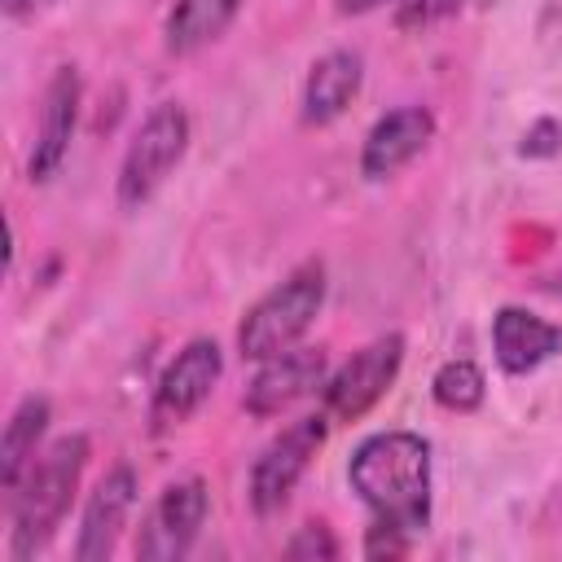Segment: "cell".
<instances>
[{
    "instance_id": "cell-1",
    "label": "cell",
    "mask_w": 562,
    "mask_h": 562,
    "mask_svg": "<svg viewBox=\"0 0 562 562\" xmlns=\"http://www.w3.org/2000/svg\"><path fill=\"white\" fill-rule=\"evenodd\" d=\"M351 492L378 522L417 536L430 522V443L413 430L369 435L347 465Z\"/></svg>"
},
{
    "instance_id": "cell-2",
    "label": "cell",
    "mask_w": 562,
    "mask_h": 562,
    "mask_svg": "<svg viewBox=\"0 0 562 562\" xmlns=\"http://www.w3.org/2000/svg\"><path fill=\"white\" fill-rule=\"evenodd\" d=\"M88 465V435H61L35 452L26 474L13 483V558L40 553L61 527Z\"/></svg>"
},
{
    "instance_id": "cell-3",
    "label": "cell",
    "mask_w": 562,
    "mask_h": 562,
    "mask_svg": "<svg viewBox=\"0 0 562 562\" xmlns=\"http://www.w3.org/2000/svg\"><path fill=\"white\" fill-rule=\"evenodd\" d=\"M321 303H325V268L316 259H307L285 281H277L259 303L246 307V316L237 325L241 360H268L277 351L299 347V338L312 329Z\"/></svg>"
},
{
    "instance_id": "cell-4",
    "label": "cell",
    "mask_w": 562,
    "mask_h": 562,
    "mask_svg": "<svg viewBox=\"0 0 562 562\" xmlns=\"http://www.w3.org/2000/svg\"><path fill=\"white\" fill-rule=\"evenodd\" d=\"M184 149H189L184 105L180 101H158L127 140V154H123V167H119V206L140 211L162 189V180L180 167Z\"/></svg>"
},
{
    "instance_id": "cell-5",
    "label": "cell",
    "mask_w": 562,
    "mask_h": 562,
    "mask_svg": "<svg viewBox=\"0 0 562 562\" xmlns=\"http://www.w3.org/2000/svg\"><path fill=\"white\" fill-rule=\"evenodd\" d=\"M325 426H329V413H307L299 422H290L250 465V505L255 514H277L290 492L299 487V479L307 474L312 457L321 452L325 443Z\"/></svg>"
},
{
    "instance_id": "cell-6",
    "label": "cell",
    "mask_w": 562,
    "mask_h": 562,
    "mask_svg": "<svg viewBox=\"0 0 562 562\" xmlns=\"http://www.w3.org/2000/svg\"><path fill=\"white\" fill-rule=\"evenodd\" d=\"M404 364V338L400 334H382L373 342H364L360 351H351V360H342L329 378H325V413L334 422H360L400 378Z\"/></svg>"
},
{
    "instance_id": "cell-7",
    "label": "cell",
    "mask_w": 562,
    "mask_h": 562,
    "mask_svg": "<svg viewBox=\"0 0 562 562\" xmlns=\"http://www.w3.org/2000/svg\"><path fill=\"white\" fill-rule=\"evenodd\" d=\"M224 373V356H220V342L215 338H193L176 351V360L162 369L158 386H154V404H149V426L154 435L162 430H176L184 426L202 404L206 395L215 391Z\"/></svg>"
},
{
    "instance_id": "cell-8",
    "label": "cell",
    "mask_w": 562,
    "mask_h": 562,
    "mask_svg": "<svg viewBox=\"0 0 562 562\" xmlns=\"http://www.w3.org/2000/svg\"><path fill=\"white\" fill-rule=\"evenodd\" d=\"M206 509H211V492L206 483L193 474V479H176L158 492V501L149 505L140 531H136V558L145 562H176L193 549L202 522H206Z\"/></svg>"
},
{
    "instance_id": "cell-9",
    "label": "cell",
    "mask_w": 562,
    "mask_h": 562,
    "mask_svg": "<svg viewBox=\"0 0 562 562\" xmlns=\"http://www.w3.org/2000/svg\"><path fill=\"white\" fill-rule=\"evenodd\" d=\"M325 351L321 347H290L268 360H259L255 378L246 382V413L250 417H281L299 400H307L316 386H325Z\"/></svg>"
},
{
    "instance_id": "cell-10",
    "label": "cell",
    "mask_w": 562,
    "mask_h": 562,
    "mask_svg": "<svg viewBox=\"0 0 562 562\" xmlns=\"http://www.w3.org/2000/svg\"><path fill=\"white\" fill-rule=\"evenodd\" d=\"M75 123H79V70L57 66L48 88H44L40 127H35V145H31V162H26V176L35 184H44L61 171L70 140H75Z\"/></svg>"
},
{
    "instance_id": "cell-11",
    "label": "cell",
    "mask_w": 562,
    "mask_h": 562,
    "mask_svg": "<svg viewBox=\"0 0 562 562\" xmlns=\"http://www.w3.org/2000/svg\"><path fill=\"white\" fill-rule=\"evenodd\" d=\"M435 136V114L426 105H400L391 114H382L364 145H360V176L364 180H386L395 171H404Z\"/></svg>"
},
{
    "instance_id": "cell-12",
    "label": "cell",
    "mask_w": 562,
    "mask_h": 562,
    "mask_svg": "<svg viewBox=\"0 0 562 562\" xmlns=\"http://www.w3.org/2000/svg\"><path fill=\"white\" fill-rule=\"evenodd\" d=\"M136 505V474L132 465H114L105 470V479L92 487L83 518H79V536H75V558L79 562H105L127 527V514Z\"/></svg>"
},
{
    "instance_id": "cell-13",
    "label": "cell",
    "mask_w": 562,
    "mask_h": 562,
    "mask_svg": "<svg viewBox=\"0 0 562 562\" xmlns=\"http://www.w3.org/2000/svg\"><path fill=\"white\" fill-rule=\"evenodd\" d=\"M492 351L505 373H531L562 351V329L527 307H501L492 316Z\"/></svg>"
},
{
    "instance_id": "cell-14",
    "label": "cell",
    "mask_w": 562,
    "mask_h": 562,
    "mask_svg": "<svg viewBox=\"0 0 562 562\" xmlns=\"http://www.w3.org/2000/svg\"><path fill=\"white\" fill-rule=\"evenodd\" d=\"M360 79H364L360 53L334 48V53L316 57L312 70H307V83H303V123L325 127V123H334L338 114H347V105H351L356 92H360Z\"/></svg>"
},
{
    "instance_id": "cell-15",
    "label": "cell",
    "mask_w": 562,
    "mask_h": 562,
    "mask_svg": "<svg viewBox=\"0 0 562 562\" xmlns=\"http://www.w3.org/2000/svg\"><path fill=\"white\" fill-rule=\"evenodd\" d=\"M241 0H176L171 13H167V53L184 57V53H198L206 44H215L228 22L237 18Z\"/></svg>"
},
{
    "instance_id": "cell-16",
    "label": "cell",
    "mask_w": 562,
    "mask_h": 562,
    "mask_svg": "<svg viewBox=\"0 0 562 562\" xmlns=\"http://www.w3.org/2000/svg\"><path fill=\"white\" fill-rule=\"evenodd\" d=\"M48 417H53V408H48L44 395H22L18 408L9 413L4 439H0V483H4L9 492H13V483L26 474V465L35 461L40 439H44V430H48Z\"/></svg>"
},
{
    "instance_id": "cell-17",
    "label": "cell",
    "mask_w": 562,
    "mask_h": 562,
    "mask_svg": "<svg viewBox=\"0 0 562 562\" xmlns=\"http://www.w3.org/2000/svg\"><path fill=\"white\" fill-rule=\"evenodd\" d=\"M430 395L448 413H474L483 404V395H487V378H483V369L474 360H448V364L435 369Z\"/></svg>"
},
{
    "instance_id": "cell-18",
    "label": "cell",
    "mask_w": 562,
    "mask_h": 562,
    "mask_svg": "<svg viewBox=\"0 0 562 562\" xmlns=\"http://www.w3.org/2000/svg\"><path fill=\"white\" fill-rule=\"evenodd\" d=\"M285 558H294V562L338 558V540L329 536V527H325V522H307V527H299V536L285 544Z\"/></svg>"
},
{
    "instance_id": "cell-19",
    "label": "cell",
    "mask_w": 562,
    "mask_h": 562,
    "mask_svg": "<svg viewBox=\"0 0 562 562\" xmlns=\"http://www.w3.org/2000/svg\"><path fill=\"white\" fill-rule=\"evenodd\" d=\"M404 553H408V531L373 518L364 531V558H404Z\"/></svg>"
},
{
    "instance_id": "cell-20",
    "label": "cell",
    "mask_w": 562,
    "mask_h": 562,
    "mask_svg": "<svg viewBox=\"0 0 562 562\" xmlns=\"http://www.w3.org/2000/svg\"><path fill=\"white\" fill-rule=\"evenodd\" d=\"M457 4H461V0H404L400 13H395V22H400L404 31H413V26H430V22L448 18V13H457Z\"/></svg>"
},
{
    "instance_id": "cell-21",
    "label": "cell",
    "mask_w": 562,
    "mask_h": 562,
    "mask_svg": "<svg viewBox=\"0 0 562 562\" xmlns=\"http://www.w3.org/2000/svg\"><path fill=\"white\" fill-rule=\"evenodd\" d=\"M527 158H549V154H558L562 149V123H553V119H540L527 136H522V145H518Z\"/></svg>"
},
{
    "instance_id": "cell-22",
    "label": "cell",
    "mask_w": 562,
    "mask_h": 562,
    "mask_svg": "<svg viewBox=\"0 0 562 562\" xmlns=\"http://www.w3.org/2000/svg\"><path fill=\"white\" fill-rule=\"evenodd\" d=\"M378 4H386V0H338V13H369Z\"/></svg>"
},
{
    "instance_id": "cell-23",
    "label": "cell",
    "mask_w": 562,
    "mask_h": 562,
    "mask_svg": "<svg viewBox=\"0 0 562 562\" xmlns=\"http://www.w3.org/2000/svg\"><path fill=\"white\" fill-rule=\"evenodd\" d=\"M40 4H48V0H4V9H9L13 18H22V13H35Z\"/></svg>"
}]
</instances>
